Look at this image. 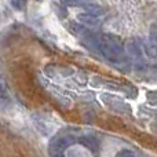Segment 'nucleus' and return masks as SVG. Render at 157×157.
Masks as SVG:
<instances>
[{"label": "nucleus", "instance_id": "1", "mask_svg": "<svg viewBox=\"0 0 157 157\" xmlns=\"http://www.w3.org/2000/svg\"><path fill=\"white\" fill-rule=\"evenodd\" d=\"M98 50L106 59L112 62H119L124 54V46L121 40L113 35H105L98 40Z\"/></svg>", "mask_w": 157, "mask_h": 157}, {"label": "nucleus", "instance_id": "2", "mask_svg": "<svg viewBox=\"0 0 157 157\" xmlns=\"http://www.w3.org/2000/svg\"><path fill=\"white\" fill-rule=\"evenodd\" d=\"M73 136L71 135H59V136H55L54 139L51 141L50 144V156L54 157V156H61L63 155L66 147H69L72 144H73Z\"/></svg>", "mask_w": 157, "mask_h": 157}, {"label": "nucleus", "instance_id": "3", "mask_svg": "<svg viewBox=\"0 0 157 157\" xmlns=\"http://www.w3.org/2000/svg\"><path fill=\"white\" fill-rule=\"evenodd\" d=\"M78 142H80L83 146H86L87 149H90L92 153H95V155H98L99 153V142H98V139L95 138V136H81L80 139H78Z\"/></svg>", "mask_w": 157, "mask_h": 157}, {"label": "nucleus", "instance_id": "4", "mask_svg": "<svg viewBox=\"0 0 157 157\" xmlns=\"http://www.w3.org/2000/svg\"><path fill=\"white\" fill-rule=\"evenodd\" d=\"M77 21L81 22L86 26H99V19L97 15H92L88 13H80L77 15Z\"/></svg>", "mask_w": 157, "mask_h": 157}, {"label": "nucleus", "instance_id": "5", "mask_svg": "<svg viewBox=\"0 0 157 157\" xmlns=\"http://www.w3.org/2000/svg\"><path fill=\"white\" fill-rule=\"evenodd\" d=\"M0 98L2 99H8V87H7V83H6L4 77L0 75Z\"/></svg>", "mask_w": 157, "mask_h": 157}, {"label": "nucleus", "instance_id": "6", "mask_svg": "<svg viewBox=\"0 0 157 157\" xmlns=\"http://www.w3.org/2000/svg\"><path fill=\"white\" fill-rule=\"evenodd\" d=\"M147 54H149V57H152V58L157 57V46L156 44H150V47L147 48Z\"/></svg>", "mask_w": 157, "mask_h": 157}, {"label": "nucleus", "instance_id": "7", "mask_svg": "<svg viewBox=\"0 0 157 157\" xmlns=\"http://www.w3.org/2000/svg\"><path fill=\"white\" fill-rule=\"evenodd\" d=\"M116 157H134V155H132V152H130V150H120V152L116 155Z\"/></svg>", "mask_w": 157, "mask_h": 157}]
</instances>
